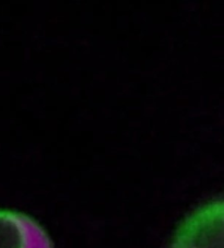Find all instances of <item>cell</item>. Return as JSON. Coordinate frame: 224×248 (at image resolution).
<instances>
[{"label":"cell","instance_id":"cell-1","mask_svg":"<svg viewBox=\"0 0 224 248\" xmlns=\"http://www.w3.org/2000/svg\"><path fill=\"white\" fill-rule=\"evenodd\" d=\"M166 248H224V199L206 203L188 215Z\"/></svg>","mask_w":224,"mask_h":248},{"label":"cell","instance_id":"cell-2","mask_svg":"<svg viewBox=\"0 0 224 248\" xmlns=\"http://www.w3.org/2000/svg\"><path fill=\"white\" fill-rule=\"evenodd\" d=\"M0 248H54L44 228L25 213L0 209Z\"/></svg>","mask_w":224,"mask_h":248}]
</instances>
